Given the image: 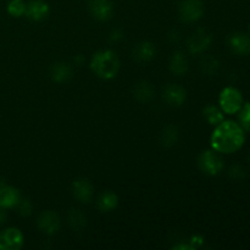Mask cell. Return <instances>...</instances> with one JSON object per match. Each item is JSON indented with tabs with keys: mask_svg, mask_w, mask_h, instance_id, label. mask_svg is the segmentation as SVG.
Returning <instances> with one entry per match:
<instances>
[{
	"mask_svg": "<svg viewBox=\"0 0 250 250\" xmlns=\"http://www.w3.org/2000/svg\"><path fill=\"white\" fill-rule=\"evenodd\" d=\"M117 202H119V199H117L116 194L111 192H105L98 199V208L104 212L111 211L112 209L117 207Z\"/></svg>",
	"mask_w": 250,
	"mask_h": 250,
	"instance_id": "obj_19",
	"label": "cell"
},
{
	"mask_svg": "<svg viewBox=\"0 0 250 250\" xmlns=\"http://www.w3.org/2000/svg\"><path fill=\"white\" fill-rule=\"evenodd\" d=\"M23 244V234L17 229L0 232V250H17Z\"/></svg>",
	"mask_w": 250,
	"mask_h": 250,
	"instance_id": "obj_6",
	"label": "cell"
},
{
	"mask_svg": "<svg viewBox=\"0 0 250 250\" xmlns=\"http://www.w3.org/2000/svg\"><path fill=\"white\" fill-rule=\"evenodd\" d=\"M198 165H199V168L204 173L209 176H215L219 175L222 171L224 161L220 158L219 154L215 153V151L208 150L200 154L199 159H198Z\"/></svg>",
	"mask_w": 250,
	"mask_h": 250,
	"instance_id": "obj_4",
	"label": "cell"
},
{
	"mask_svg": "<svg viewBox=\"0 0 250 250\" xmlns=\"http://www.w3.org/2000/svg\"><path fill=\"white\" fill-rule=\"evenodd\" d=\"M5 220H6V214H5V211L2 210V208H0V226L4 224Z\"/></svg>",
	"mask_w": 250,
	"mask_h": 250,
	"instance_id": "obj_28",
	"label": "cell"
},
{
	"mask_svg": "<svg viewBox=\"0 0 250 250\" xmlns=\"http://www.w3.org/2000/svg\"><path fill=\"white\" fill-rule=\"evenodd\" d=\"M7 12L14 17H21L26 12V4L23 0H10L7 4Z\"/></svg>",
	"mask_w": 250,
	"mask_h": 250,
	"instance_id": "obj_23",
	"label": "cell"
},
{
	"mask_svg": "<svg viewBox=\"0 0 250 250\" xmlns=\"http://www.w3.org/2000/svg\"><path fill=\"white\" fill-rule=\"evenodd\" d=\"M164 99L173 106H180L186 100V90L177 84H170L164 90Z\"/></svg>",
	"mask_w": 250,
	"mask_h": 250,
	"instance_id": "obj_14",
	"label": "cell"
},
{
	"mask_svg": "<svg viewBox=\"0 0 250 250\" xmlns=\"http://www.w3.org/2000/svg\"><path fill=\"white\" fill-rule=\"evenodd\" d=\"M39 229L45 234H54L60 229V219L53 211H44L38 217Z\"/></svg>",
	"mask_w": 250,
	"mask_h": 250,
	"instance_id": "obj_10",
	"label": "cell"
},
{
	"mask_svg": "<svg viewBox=\"0 0 250 250\" xmlns=\"http://www.w3.org/2000/svg\"><path fill=\"white\" fill-rule=\"evenodd\" d=\"M178 141V131L175 126H167L160 136V143L165 148H171Z\"/></svg>",
	"mask_w": 250,
	"mask_h": 250,
	"instance_id": "obj_20",
	"label": "cell"
},
{
	"mask_svg": "<svg viewBox=\"0 0 250 250\" xmlns=\"http://www.w3.org/2000/svg\"><path fill=\"white\" fill-rule=\"evenodd\" d=\"M49 14V5L44 0H31L26 4V15L32 21H42Z\"/></svg>",
	"mask_w": 250,
	"mask_h": 250,
	"instance_id": "obj_11",
	"label": "cell"
},
{
	"mask_svg": "<svg viewBox=\"0 0 250 250\" xmlns=\"http://www.w3.org/2000/svg\"><path fill=\"white\" fill-rule=\"evenodd\" d=\"M170 68L173 73L181 76L185 75L188 70V60L183 53H176L175 55L171 58L170 61Z\"/></svg>",
	"mask_w": 250,
	"mask_h": 250,
	"instance_id": "obj_18",
	"label": "cell"
},
{
	"mask_svg": "<svg viewBox=\"0 0 250 250\" xmlns=\"http://www.w3.org/2000/svg\"><path fill=\"white\" fill-rule=\"evenodd\" d=\"M238 112L239 125H241V127L244 131L249 132L250 133V103L244 104Z\"/></svg>",
	"mask_w": 250,
	"mask_h": 250,
	"instance_id": "obj_24",
	"label": "cell"
},
{
	"mask_svg": "<svg viewBox=\"0 0 250 250\" xmlns=\"http://www.w3.org/2000/svg\"><path fill=\"white\" fill-rule=\"evenodd\" d=\"M204 14L202 0H183L180 5V16L186 22L198 21Z\"/></svg>",
	"mask_w": 250,
	"mask_h": 250,
	"instance_id": "obj_5",
	"label": "cell"
},
{
	"mask_svg": "<svg viewBox=\"0 0 250 250\" xmlns=\"http://www.w3.org/2000/svg\"><path fill=\"white\" fill-rule=\"evenodd\" d=\"M90 14L99 21H107L112 16L114 5L111 0H90L89 1Z\"/></svg>",
	"mask_w": 250,
	"mask_h": 250,
	"instance_id": "obj_9",
	"label": "cell"
},
{
	"mask_svg": "<svg viewBox=\"0 0 250 250\" xmlns=\"http://www.w3.org/2000/svg\"><path fill=\"white\" fill-rule=\"evenodd\" d=\"M21 200L19 190L11 186H2L0 187V208L2 209H10L15 208Z\"/></svg>",
	"mask_w": 250,
	"mask_h": 250,
	"instance_id": "obj_13",
	"label": "cell"
},
{
	"mask_svg": "<svg viewBox=\"0 0 250 250\" xmlns=\"http://www.w3.org/2000/svg\"><path fill=\"white\" fill-rule=\"evenodd\" d=\"M85 221H87L85 216L81 212V210L72 209L68 212V224H70V226L75 231H81L85 226V224H87Z\"/></svg>",
	"mask_w": 250,
	"mask_h": 250,
	"instance_id": "obj_22",
	"label": "cell"
},
{
	"mask_svg": "<svg viewBox=\"0 0 250 250\" xmlns=\"http://www.w3.org/2000/svg\"><path fill=\"white\" fill-rule=\"evenodd\" d=\"M90 68L100 78L111 80L119 73L120 60L116 54L110 50L98 51L93 55Z\"/></svg>",
	"mask_w": 250,
	"mask_h": 250,
	"instance_id": "obj_2",
	"label": "cell"
},
{
	"mask_svg": "<svg viewBox=\"0 0 250 250\" xmlns=\"http://www.w3.org/2000/svg\"><path fill=\"white\" fill-rule=\"evenodd\" d=\"M16 208L19 209L20 214L23 215V216H28V215L32 212V204H31V202L27 199L20 200L19 204L16 205Z\"/></svg>",
	"mask_w": 250,
	"mask_h": 250,
	"instance_id": "obj_26",
	"label": "cell"
},
{
	"mask_svg": "<svg viewBox=\"0 0 250 250\" xmlns=\"http://www.w3.org/2000/svg\"><path fill=\"white\" fill-rule=\"evenodd\" d=\"M246 141V133L241 125L234 121H222L211 136V146L217 153L231 154L239 150Z\"/></svg>",
	"mask_w": 250,
	"mask_h": 250,
	"instance_id": "obj_1",
	"label": "cell"
},
{
	"mask_svg": "<svg viewBox=\"0 0 250 250\" xmlns=\"http://www.w3.org/2000/svg\"><path fill=\"white\" fill-rule=\"evenodd\" d=\"M229 45L237 55H248L250 54V36L243 32H236L229 36Z\"/></svg>",
	"mask_w": 250,
	"mask_h": 250,
	"instance_id": "obj_8",
	"label": "cell"
},
{
	"mask_svg": "<svg viewBox=\"0 0 250 250\" xmlns=\"http://www.w3.org/2000/svg\"><path fill=\"white\" fill-rule=\"evenodd\" d=\"M222 110H220L219 107L214 106V105H209L204 109L203 111V115L207 119V121L209 122L210 125H214V126H217L219 124H221L224 121V114H222Z\"/></svg>",
	"mask_w": 250,
	"mask_h": 250,
	"instance_id": "obj_21",
	"label": "cell"
},
{
	"mask_svg": "<svg viewBox=\"0 0 250 250\" xmlns=\"http://www.w3.org/2000/svg\"><path fill=\"white\" fill-rule=\"evenodd\" d=\"M200 68L207 75H214L217 68H219V61L214 56H207L200 62Z\"/></svg>",
	"mask_w": 250,
	"mask_h": 250,
	"instance_id": "obj_25",
	"label": "cell"
},
{
	"mask_svg": "<svg viewBox=\"0 0 250 250\" xmlns=\"http://www.w3.org/2000/svg\"><path fill=\"white\" fill-rule=\"evenodd\" d=\"M229 177L233 180H243L246 177V171L241 165H233L229 168Z\"/></svg>",
	"mask_w": 250,
	"mask_h": 250,
	"instance_id": "obj_27",
	"label": "cell"
},
{
	"mask_svg": "<svg viewBox=\"0 0 250 250\" xmlns=\"http://www.w3.org/2000/svg\"><path fill=\"white\" fill-rule=\"evenodd\" d=\"M134 95L137 99L142 103L150 102L155 95V90H154L153 85L148 82H141L136 85L134 88Z\"/></svg>",
	"mask_w": 250,
	"mask_h": 250,
	"instance_id": "obj_17",
	"label": "cell"
},
{
	"mask_svg": "<svg viewBox=\"0 0 250 250\" xmlns=\"http://www.w3.org/2000/svg\"><path fill=\"white\" fill-rule=\"evenodd\" d=\"M71 76H72V70H71V67L67 63H56V65H54L53 68H51V78H53L55 82H67L71 78Z\"/></svg>",
	"mask_w": 250,
	"mask_h": 250,
	"instance_id": "obj_16",
	"label": "cell"
},
{
	"mask_svg": "<svg viewBox=\"0 0 250 250\" xmlns=\"http://www.w3.org/2000/svg\"><path fill=\"white\" fill-rule=\"evenodd\" d=\"M219 103L225 114H237L243 106V95L237 88L227 87L220 94Z\"/></svg>",
	"mask_w": 250,
	"mask_h": 250,
	"instance_id": "obj_3",
	"label": "cell"
},
{
	"mask_svg": "<svg viewBox=\"0 0 250 250\" xmlns=\"http://www.w3.org/2000/svg\"><path fill=\"white\" fill-rule=\"evenodd\" d=\"M211 34L205 29H198L194 34H192L188 41V48L193 54H200L209 48L211 43Z\"/></svg>",
	"mask_w": 250,
	"mask_h": 250,
	"instance_id": "obj_7",
	"label": "cell"
},
{
	"mask_svg": "<svg viewBox=\"0 0 250 250\" xmlns=\"http://www.w3.org/2000/svg\"><path fill=\"white\" fill-rule=\"evenodd\" d=\"M249 160H250V158H249Z\"/></svg>",
	"mask_w": 250,
	"mask_h": 250,
	"instance_id": "obj_29",
	"label": "cell"
},
{
	"mask_svg": "<svg viewBox=\"0 0 250 250\" xmlns=\"http://www.w3.org/2000/svg\"><path fill=\"white\" fill-rule=\"evenodd\" d=\"M73 197L81 203H89L93 197V186L85 178H78L72 185Z\"/></svg>",
	"mask_w": 250,
	"mask_h": 250,
	"instance_id": "obj_12",
	"label": "cell"
},
{
	"mask_svg": "<svg viewBox=\"0 0 250 250\" xmlns=\"http://www.w3.org/2000/svg\"><path fill=\"white\" fill-rule=\"evenodd\" d=\"M155 55V46L150 42H142L137 44V46L133 50V56L137 61H149Z\"/></svg>",
	"mask_w": 250,
	"mask_h": 250,
	"instance_id": "obj_15",
	"label": "cell"
}]
</instances>
